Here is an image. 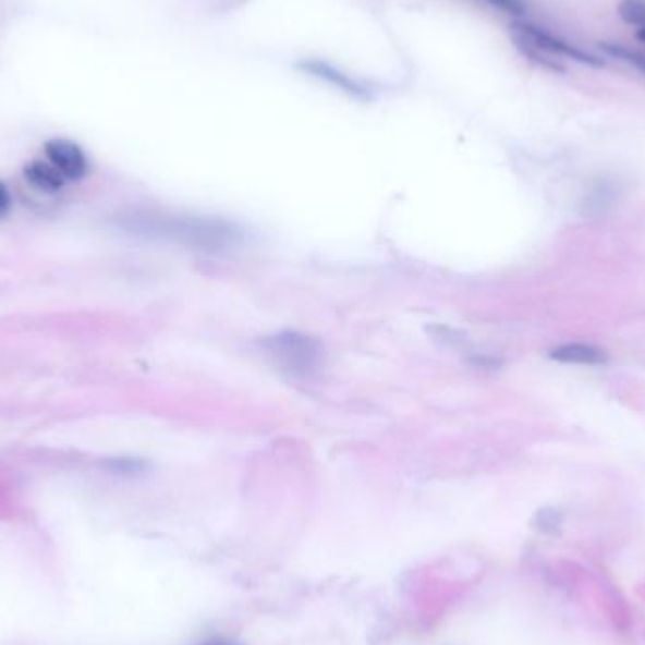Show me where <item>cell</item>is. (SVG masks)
Masks as SVG:
<instances>
[{
    "label": "cell",
    "mask_w": 645,
    "mask_h": 645,
    "mask_svg": "<svg viewBox=\"0 0 645 645\" xmlns=\"http://www.w3.org/2000/svg\"><path fill=\"white\" fill-rule=\"evenodd\" d=\"M125 229L170 240L174 244L203 250L223 252L239 246L242 232L223 219L200 218V216H175L161 211H136L123 218Z\"/></svg>",
    "instance_id": "cell-1"
},
{
    "label": "cell",
    "mask_w": 645,
    "mask_h": 645,
    "mask_svg": "<svg viewBox=\"0 0 645 645\" xmlns=\"http://www.w3.org/2000/svg\"><path fill=\"white\" fill-rule=\"evenodd\" d=\"M263 348L281 373L289 374L291 378H312L325 365L321 342L301 332H280L265 338Z\"/></svg>",
    "instance_id": "cell-2"
},
{
    "label": "cell",
    "mask_w": 645,
    "mask_h": 645,
    "mask_svg": "<svg viewBox=\"0 0 645 645\" xmlns=\"http://www.w3.org/2000/svg\"><path fill=\"white\" fill-rule=\"evenodd\" d=\"M296 71L306 76L314 77L321 84L330 85L345 97L358 100V102H373L374 89L366 84L365 80L353 76L350 72L342 71L337 64L329 63L319 57H304L295 64Z\"/></svg>",
    "instance_id": "cell-3"
},
{
    "label": "cell",
    "mask_w": 645,
    "mask_h": 645,
    "mask_svg": "<svg viewBox=\"0 0 645 645\" xmlns=\"http://www.w3.org/2000/svg\"><path fill=\"white\" fill-rule=\"evenodd\" d=\"M510 28L518 31L520 35L525 36L528 42H533L538 50L546 51L547 56L569 57L577 63L589 64L595 69H604L606 61L600 57L593 56L589 51L575 48L574 44L562 40L559 36L551 35L546 28L538 27L534 23L513 22Z\"/></svg>",
    "instance_id": "cell-4"
},
{
    "label": "cell",
    "mask_w": 645,
    "mask_h": 645,
    "mask_svg": "<svg viewBox=\"0 0 645 645\" xmlns=\"http://www.w3.org/2000/svg\"><path fill=\"white\" fill-rule=\"evenodd\" d=\"M46 157L48 161L63 174L66 182H80L89 172V162L85 157L84 149L77 146L76 142L66 138H53L46 144Z\"/></svg>",
    "instance_id": "cell-5"
},
{
    "label": "cell",
    "mask_w": 645,
    "mask_h": 645,
    "mask_svg": "<svg viewBox=\"0 0 645 645\" xmlns=\"http://www.w3.org/2000/svg\"><path fill=\"white\" fill-rule=\"evenodd\" d=\"M549 357L562 365L603 366L610 361L608 351L583 342L557 345L549 351Z\"/></svg>",
    "instance_id": "cell-6"
},
{
    "label": "cell",
    "mask_w": 645,
    "mask_h": 645,
    "mask_svg": "<svg viewBox=\"0 0 645 645\" xmlns=\"http://www.w3.org/2000/svg\"><path fill=\"white\" fill-rule=\"evenodd\" d=\"M23 174L35 190L44 193H59L66 183L63 174L50 161H31L23 170Z\"/></svg>",
    "instance_id": "cell-7"
},
{
    "label": "cell",
    "mask_w": 645,
    "mask_h": 645,
    "mask_svg": "<svg viewBox=\"0 0 645 645\" xmlns=\"http://www.w3.org/2000/svg\"><path fill=\"white\" fill-rule=\"evenodd\" d=\"M510 36H512L513 46H515L521 56L528 59L531 63L538 64L544 71L553 72V74H564V72H567L564 64L559 63L553 57L547 56L546 51L538 50L533 42H528L525 36L520 35L518 31L510 28Z\"/></svg>",
    "instance_id": "cell-8"
},
{
    "label": "cell",
    "mask_w": 645,
    "mask_h": 645,
    "mask_svg": "<svg viewBox=\"0 0 645 645\" xmlns=\"http://www.w3.org/2000/svg\"><path fill=\"white\" fill-rule=\"evenodd\" d=\"M598 46H600V50H603L606 56L616 57V59L623 61V63L632 64L634 69H638L642 74H645L644 51L632 50V48H626V46L613 42H600Z\"/></svg>",
    "instance_id": "cell-9"
},
{
    "label": "cell",
    "mask_w": 645,
    "mask_h": 645,
    "mask_svg": "<svg viewBox=\"0 0 645 645\" xmlns=\"http://www.w3.org/2000/svg\"><path fill=\"white\" fill-rule=\"evenodd\" d=\"M619 17L623 20L626 25H634V27H645V2L644 0H623L618 8Z\"/></svg>",
    "instance_id": "cell-10"
},
{
    "label": "cell",
    "mask_w": 645,
    "mask_h": 645,
    "mask_svg": "<svg viewBox=\"0 0 645 645\" xmlns=\"http://www.w3.org/2000/svg\"><path fill=\"white\" fill-rule=\"evenodd\" d=\"M489 7L497 8L500 12L510 15H523L526 12L525 2L523 0H482Z\"/></svg>",
    "instance_id": "cell-11"
},
{
    "label": "cell",
    "mask_w": 645,
    "mask_h": 645,
    "mask_svg": "<svg viewBox=\"0 0 645 645\" xmlns=\"http://www.w3.org/2000/svg\"><path fill=\"white\" fill-rule=\"evenodd\" d=\"M10 210H12V195H10L7 183L0 180V219L7 218Z\"/></svg>",
    "instance_id": "cell-12"
},
{
    "label": "cell",
    "mask_w": 645,
    "mask_h": 645,
    "mask_svg": "<svg viewBox=\"0 0 645 645\" xmlns=\"http://www.w3.org/2000/svg\"><path fill=\"white\" fill-rule=\"evenodd\" d=\"M636 38H638L640 42L645 44V27L638 28V31H636Z\"/></svg>",
    "instance_id": "cell-13"
}]
</instances>
